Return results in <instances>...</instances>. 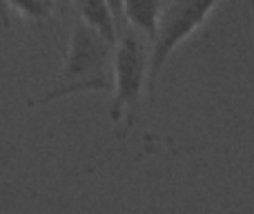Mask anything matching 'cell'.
Masks as SVG:
<instances>
[{
    "mask_svg": "<svg viewBox=\"0 0 254 214\" xmlns=\"http://www.w3.org/2000/svg\"><path fill=\"white\" fill-rule=\"evenodd\" d=\"M112 56H114V45L103 38L96 29H92L87 22L76 18L58 80L45 94L29 98L27 105L40 107L58 98L76 96V94L110 92Z\"/></svg>",
    "mask_w": 254,
    "mask_h": 214,
    "instance_id": "1",
    "label": "cell"
},
{
    "mask_svg": "<svg viewBox=\"0 0 254 214\" xmlns=\"http://www.w3.org/2000/svg\"><path fill=\"white\" fill-rule=\"evenodd\" d=\"M149 71V47L147 38L134 27H123L119 31V38L114 45L112 56V123L125 121L127 125H134V118L138 114V103L143 96L145 83Z\"/></svg>",
    "mask_w": 254,
    "mask_h": 214,
    "instance_id": "2",
    "label": "cell"
},
{
    "mask_svg": "<svg viewBox=\"0 0 254 214\" xmlns=\"http://www.w3.org/2000/svg\"><path fill=\"white\" fill-rule=\"evenodd\" d=\"M221 0H167L161 18L156 25V34L149 45V71L147 85L149 96L156 94L158 78L163 74V67L167 65L170 56L183 40H188L198 27L205 22L212 9Z\"/></svg>",
    "mask_w": 254,
    "mask_h": 214,
    "instance_id": "3",
    "label": "cell"
},
{
    "mask_svg": "<svg viewBox=\"0 0 254 214\" xmlns=\"http://www.w3.org/2000/svg\"><path fill=\"white\" fill-rule=\"evenodd\" d=\"M165 2L167 0H123L125 25L134 27L147 40H152L156 34L158 18L165 9Z\"/></svg>",
    "mask_w": 254,
    "mask_h": 214,
    "instance_id": "4",
    "label": "cell"
},
{
    "mask_svg": "<svg viewBox=\"0 0 254 214\" xmlns=\"http://www.w3.org/2000/svg\"><path fill=\"white\" fill-rule=\"evenodd\" d=\"M74 4L78 9L80 20L87 22L92 29H96L112 45H116L119 22H116V16L112 11V7L107 4V0H74Z\"/></svg>",
    "mask_w": 254,
    "mask_h": 214,
    "instance_id": "5",
    "label": "cell"
},
{
    "mask_svg": "<svg viewBox=\"0 0 254 214\" xmlns=\"http://www.w3.org/2000/svg\"><path fill=\"white\" fill-rule=\"evenodd\" d=\"M9 9H16L22 18L27 20H36L43 22L52 16L54 11V2L56 0H4Z\"/></svg>",
    "mask_w": 254,
    "mask_h": 214,
    "instance_id": "6",
    "label": "cell"
},
{
    "mask_svg": "<svg viewBox=\"0 0 254 214\" xmlns=\"http://www.w3.org/2000/svg\"><path fill=\"white\" fill-rule=\"evenodd\" d=\"M107 4L112 7V11H114V16H116V22H119V31L123 29V25H125V18H123V0H107ZM127 27V25H125Z\"/></svg>",
    "mask_w": 254,
    "mask_h": 214,
    "instance_id": "7",
    "label": "cell"
},
{
    "mask_svg": "<svg viewBox=\"0 0 254 214\" xmlns=\"http://www.w3.org/2000/svg\"><path fill=\"white\" fill-rule=\"evenodd\" d=\"M0 20H2L4 27H9V22H11V11H9V7H7L4 0H0Z\"/></svg>",
    "mask_w": 254,
    "mask_h": 214,
    "instance_id": "8",
    "label": "cell"
},
{
    "mask_svg": "<svg viewBox=\"0 0 254 214\" xmlns=\"http://www.w3.org/2000/svg\"><path fill=\"white\" fill-rule=\"evenodd\" d=\"M248 4H250V13H252V20H254V0H248Z\"/></svg>",
    "mask_w": 254,
    "mask_h": 214,
    "instance_id": "9",
    "label": "cell"
}]
</instances>
